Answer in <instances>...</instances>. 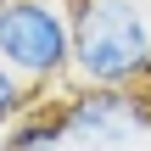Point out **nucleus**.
Segmentation results:
<instances>
[{
  "instance_id": "nucleus-1",
  "label": "nucleus",
  "mask_w": 151,
  "mask_h": 151,
  "mask_svg": "<svg viewBox=\"0 0 151 151\" xmlns=\"http://www.w3.org/2000/svg\"><path fill=\"white\" fill-rule=\"evenodd\" d=\"M78 84H151V17L140 0H67Z\"/></svg>"
},
{
  "instance_id": "nucleus-3",
  "label": "nucleus",
  "mask_w": 151,
  "mask_h": 151,
  "mask_svg": "<svg viewBox=\"0 0 151 151\" xmlns=\"http://www.w3.org/2000/svg\"><path fill=\"white\" fill-rule=\"evenodd\" d=\"M62 134L73 151H129L151 134V95L118 84H84L62 106Z\"/></svg>"
},
{
  "instance_id": "nucleus-5",
  "label": "nucleus",
  "mask_w": 151,
  "mask_h": 151,
  "mask_svg": "<svg viewBox=\"0 0 151 151\" xmlns=\"http://www.w3.org/2000/svg\"><path fill=\"white\" fill-rule=\"evenodd\" d=\"M34 90H39V84H28L22 73H11V67L0 62V129H6V123H17V118L34 106Z\"/></svg>"
},
{
  "instance_id": "nucleus-2",
  "label": "nucleus",
  "mask_w": 151,
  "mask_h": 151,
  "mask_svg": "<svg viewBox=\"0 0 151 151\" xmlns=\"http://www.w3.org/2000/svg\"><path fill=\"white\" fill-rule=\"evenodd\" d=\"M0 62L28 84L73 73V11L56 0H0Z\"/></svg>"
},
{
  "instance_id": "nucleus-4",
  "label": "nucleus",
  "mask_w": 151,
  "mask_h": 151,
  "mask_svg": "<svg viewBox=\"0 0 151 151\" xmlns=\"http://www.w3.org/2000/svg\"><path fill=\"white\" fill-rule=\"evenodd\" d=\"M67 134H62V112H22L17 123H6L0 134V151H62Z\"/></svg>"
},
{
  "instance_id": "nucleus-6",
  "label": "nucleus",
  "mask_w": 151,
  "mask_h": 151,
  "mask_svg": "<svg viewBox=\"0 0 151 151\" xmlns=\"http://www.w3.org/2000/svg\"><path fill=\"white\" fill-rule=\"evenodd\" d=\"M140 6H151V0H140Z\"/></svg>"
}]
</instances>
